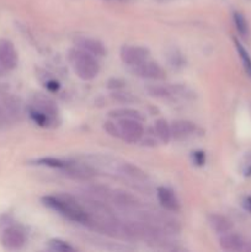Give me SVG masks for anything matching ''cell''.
Segmentation results:
<instances>
[{"label": "cell", "mask_w": 251, "mask_h": 252, "mask_svg": "<svg viewBox=\"0 0 251 252\" xmlns=\"http://www.w3.org/2000/svg\"><path fill=\"white\" fill-rule=\"evenodd\" d=\"M43 202L47 207L58 212L70 220L81 224H89L90 221V216L85 207L71 197L48 196L44 197Z\"/></svg>", "instance_id": "1"}, {"label": "cell", "mask_w": 251, "mask_h": 252, "mask_svg": "<svg viewBox=\"0 0 251 252\" xmlns=\"http://www.w3.org/2000/svg\"><path fill=\"white\" fill-rule=\"evenodd\" d=\"M70 63L74 71L81 80H94L100 73V64L95 56L84 49H73L70 52Z\"/></svg>", "instance_id": "2"}, {"label": "cell", "mask_w": 251, "mask_h": 252, "mask_svg": "<svg viewBox=\"0 0 251 252\" xmlns=\"http://www.w3.org/2000/svg\"><path fill=\"white\" fill-rule=\"evenodd\" d=\"M30 116L41 127H49L56 122L57 107L49 98L37 97L30 108Z\"/></svg>", "instance_id": "3"}, {"label": "cell", "mask_w": 251, "mask_h": 252, "mask_svg": "<svg viewBox=\"0 0 251 252\" xmlns=\"http://www.w3.org/2000/svg\"><path fill=\"white\" fill-rule=\"evenodd\" d=\"M118 128V138L125 142L135 144L139 142L144 135V127L142 121L134 118H120L116 122Z\"/></svg>", "instance_id": "4"}, {"label": "cell", "mask_w": 251, "mask_h": 252, "mask_svg": "<svg viewBox=\"0 0 251 252\" xmlns=\"http://www.w3.org/2000/svg\"><path fill=\"white\" fill-rule=\"evenodd\" d=\"M19 56L14 43L9 39L0 38V76L16 68Z\"/></svg>", "instance_id": "5"}, {"label": "cell", "mask_w": 251, "mask_h": 252, "mask_svg": "<svg viewBox=\"0 0 251 252\" xmlns=\"http://www.w3.org/2000/svg\"><path fill=\"white\" fill-rule=\"evenodd\" d=\"M0 241H1V245L7 250H20L26 244V234L19 226H7L1 233Z\"/></svg>", "instance_id": "6"}, {"label": "cell", "mask_w": 251, "mask_h": 252, "mask_svg": "<svg viewBox=\"0 0 251 252\" xmlns=\"http://www.w3.org/2000/svg\"><path fill=\"white\" fill-rule=\"evenodd\" d=\"M148 56H149V52L145 48L139 46H129V44L123 46L120 52L121 61L126 65L132 66V68H134V66L139 65L140 63L147 61Z\"/></svg>", "instance_id": "7"}, {"label": "cell", "mask_w": 251, "mask_h": 252, "mask_svg": "<svg viewBox=\"0 0 251 252\" xmlns=\"http://www.w3.org/2000/svg\"><path fill=\"white\" fill-rule=\"evenodd\" d=\"M133 71L139 78L149 79V80H164L166 78V73L164 69L157 62L149 61V59L140 63L139 65L134 66Z\"/></svg>", "instance_id": "8"}, {"label": "cell", "mask_w": 251, "mask_h": 252, "mask_svg": "<svg viewBox=\"0 0 251 252\" xmlns=\"http://www.w3.org/2000/svg\"><path fill=\"white\" fill-rule=\"evenodd\" d=\"M110 199L118 209H122V211H135L139 207V201L134 196L125 191L111 192Z\"/></svg>", "instance_id": "9"}, {"label": "cell", "mask_w": 251, "mask_h": 252, "mask_svg": "<svg viewBox=\"0 0 251 252\" xmlns=\"http://www.w3.org/2000/svg\"><path fill=\"white\" fill-rule=\"evenodd\" d=\"M171 128V138L175 140H185L192 137L196 132V125L191 121L177 120L170 125Z\"/></svg>", "instance_id": "10"}, {"label": "cell", "mask_w": 251, "mask_h": 252, "mask_svg": "<svg viewBox=\"0 0 251 252\" xmlns=\"http://www.w3.org/2000/svg\"><path fill=\"white\" fill-rule=\"evenodd\" d=\"M219 245L225 251H243L246 250V243L240 235L231 231L223 234L219 238Z\"/></svg>", "instance_id": "11"}, {"label": "cell", "mask_w": 251, "mask_h": 252, "mask_svg": "<svg viewBox=\"0 0 251 252\" xmlns=\"http://www.w3.org/2000/svg\"><path fill=\"white\" fill-rule=\"evenodd\" d=\"M63 171L65 175L76 180H90L95 176V170L91 169L88 165L74 164V162H66Z\"/></svg>", "instance_id": "12"}, {"label": "cell", "mask_w": 251, "mask_h": 252, "mask_svg": "<svg viewBox=\"0 0 251 252\" xmlns=\"http://www.w3.org/2000/svg\"><path fill=\"white\" fill-rule=\"evenodd\" d=\"M157 199L162 208L169 212H179L180 211V202L177 199L176 194L167 187H159L157 191Z\"/></svg>", "instance_id": "13"}, {"label": "cell", "mask_w": 251, "mask_h": 252, "mask_svg": "<svg viewBox=\"0 0 251 252\" xmlns=\"http://www.w3.org/2000/svg\"><path fill=\"white\" fill-rule=\"evenodd\" d=\"M208 224L212 230L218 234V235H223V234L233 230V223L226 217L221 216V214H209Z\"/></svg>", "instance_id": "14"}, {"label": "cell", "mask_w": 251, "mask_h": 252, "mask_svg": "<svg viewBox=\"0 0 251 252\" xmlns=\"http://www.w3.org/2000/svg\"><path fill=\"white\" fill-rule=\"evenodd\" d=\"M79 47L88 53L95 57H103L106 54V48L100 41L94 38H83L78 42Z\"/></svg>", "instance_id": "15"}, {"label": "cell", "mask_w": 251, "mask_h": 252, "mask_svg": "<svg viewBox=\"0 0 251 252\" xmlns=\"http://www.w3.org/2000/svg\"><path fill=\"white\" fill-rule=\"evenodd\" d=\"M118 170H120V172L122 175L130 177L133 180H137V181H145L148 179L147 172L143 171L140 167L130 164V162H123V164L120 165Z\"/></svg>", "instance_id": "16"}, {"label": "cell", "mask_w": 251, "mask_h": 252, "mask_svg": "<svg viewBox=\"0 0 251 252\" xmlns=\"http://www.w3.org/2000/svg\"><path fill=\"white\" fill-rule=\"evenodd\" d=\"M154 130L157 137L159 138V140L161 143H169L171 140V128L170 125L167 123V121H165L164 118H159V120L155 121L154 123Z\"/></svg>", "instance_id": "17"}, {"label": "cell", "mask_w": 251, "mask_h": 252, "mask_svg": "<svg viewBox=\"0 0 251 252\" xmlns=\"http://www.w3.org/2000/svg\"><path fill=\"white\" fill-rule=\"evenodd\" d=\"M234 43H235V48H236V52H238V54H239V58H240V61H241V64H243L246 74H248V75L251 78V57H250V54L248 53V51L245 49V47H244L243 44H241L236 38L234 39Z\"/></svg>", "instance_id": "18"}, {"label": "cell", "mask_w": 251, "mask_h": 252, "mask_svg": "<svg viewBox=\"0 0 251 252\" xmlns=\"http://www.w3.org/2000/svg\"><path fill=\"white\" fill-rule=\"evenodd\" d=\"M111 117L120 120V118H134V120L143 121V115L137 110L133 108H118V110H113L110 112Z\"/></svg>", "instance_id": "19"}, {"label": "cell", "mask_w": 251, "mask_h": 252, "mask_svg": "<svg viewBox=\"0 0 251 252\" xmlns=\"http://www.w3.org/2000/svg\"><path fill=\"white\" fill-rule=\"evenodd\" d=\"M233 19L236 27V31L239 32V34H240L241 37L246 38V37L249 36V24L248 21H246L245 16H244L243 14H240V12L236 11L233 14Z\"/></svg>", "instance_id": "20"}, {"label": "cell", "mask_w": 251, "mask_h": 252, "mask_svg": "<svg viewBox=\"0 0 251 252\" xmlns=\"http://www.w3.org/2000/svg\"><path fill=\"white\" fill-rule=\"evenodd\" d=\"M49 248L53 251L58 252H73L75 251V248H73L71 245H69L68 243L63 240H59V239H54V240L49 241Z\"/></svg>", "instance_id": "21"}, {"label": "cell", "mask_w": 251, "mask_h": 252, "mask_svg": "<svg viewBox=\"0 0 251 252\" xmlns=\"http://www.w3.org/2000/svg\"><path fill=\"white\" fill-rule=\"evenodd\" d=\"M68 161H63V160L59 159H53V158H44V159H39L37 161L38 165H46V166L53 167V169H61L63 170L64 166L66 165Z\"/></svg>", "instance_id": "22"}, {"label": "cell", "mask_w": 251, "mask_h": 252, "mask_svg": "<svg viewBox=\"0 0 251 252\" xmlns=\"http://www.w3.org/2000/svg\"><path fill=\"white\" fill-rule=\"evenodd\" d=\"M112 98L121 103H129L132 102V101H134V98H133L129 94H125V93H115L112 95Z\"/></svg>", "instance_id": "23"}, {"label": "cell", "mask_w": 251, "mask_h": 252, "mask_svg": "<svg viewBox=\"0 0 251 252\" xmlns=\"http://www.w3.org/2000/svg\"><path fill=\"white\" fill-rule=\"evenodd\" d=\"M103 128H105V130L111 135V137L118 138V128L116 122L107 121V122H105V125H103Z\"/></svg>", "instance_id": "24"}, {"label": "cell", "mask_w": 251, "mask_h": 252, "mask_svg": "<svg viewBox=\"0 0 251 252\" xmlns=\"http://www.w3.org/2000/svg\"><path fill=\"white\" fill-rule=\"evenodd\" d=\"M5 125H7V115L4 112L1 106H0V128L4 127Z\"/></svg>", "instance_id": "25"}, {"label": "cell", "mask_w": 251, "mask_h": 252, "mask_svg": "<svg viewBox=\"0 0 251 252\" xmlns=\"http://www.w3.org/2000/svg\"><path fill=\"white\" fill-rule=\"evenodd\" d=\"M243 206L245 207V208L248 209V211L251 212V197H246V198L244 199Z\"/></svg>", "instance_id": "26"}, {"label": "cell", "mask_w": 251, "mask_h": 252, "mask_svg": "<svg viewBox=\"0 0 251 252\" xmlns=\"http://www.w3.org/2000/svg\"><path fill=\"white\" fill-rule=\"evenodd\" d=\"M250 108H251V103H250Z\"/></svg>", "instance_id": "27"}]
</instances>
